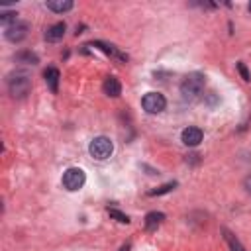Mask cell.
Returning <instances> with one entry per match:
<instances>
[{"label":"cell","mask_w":251,"mask_h":251,"mask_svg":"<svg viewBox=\"0 0 251 251\" xmlns=\"http://www.w3.org/2000/svg\"><path fill=\"white\" fill-rule=\"evenodd\" d=\"M222 233H224V237H226V241H227V245H229V249H231V251H245V247L237 241V237H235L229 229H226V227H224V229H222Z\"/></svg>","instance_id":"5bb4252c"},{"label":"cell","mask_w":251,"mask_h":251,"mask_svg":"<svg viewBox=\"0 0 251 251\" xmlns=\"http://www.w3.org/2000/svg\"><path fill=\"white\" fill-rule=\"evenodd\" d=\"M84 180H86V175H84V171L78 169V167H71V169H67V171L63 173V186H65L67 190H71V192L82 188Z\"/></svg>","instance_id":"277c9868"},{"label":"cell","mask_w":251,"mask_h":251,"mask_svg":"<svg viewBox=\"0 0 251 251\" xmlns=\"http://www.w3.org/2000/svg\"><path fill=\"white\" fill-rule=\"evenodd\" d=\"M6 39L12 41V43H20L22 39H25L27 35V24L25 22H16V24H10L4 31Z\"/></svg>","instance_id":"8992f818"},{"label":"cell","mask_w":251,"mask_h":251,"mask_svg":"<svg viewBox=\"0 0 251 251\" xmlns=\"http://www.w3.org/2000/svg\"><path fill=\"white\" fill-rule=\"evenodd\" d=\"M88 151H90V155H92L94 159L104 161V159H108V157L112 155V151H114V143H112L106 135H98V137H94V139L90 141Z\"/></svg>","instance_id":"3957f363"},{"label":"cell","mask_w":251,"mask_h":251,"mask_svg":"<svg viewBox=\"0 0 251 251\" xmlns=\"http://www.w3.org/2000/svg\"><path fill=\"white\" fill-rule=\"evenodd\" d=\"M65 29H67L65 22H57V24H53L51 27H47V31H45V39H47V41H59V39H63Z\"/></svg>","instance_id":"9c48e42d"},{"label":"cell","mask_w":251,"mask_h":251,"mask_svg":"<svg viewBox=\"0 0 251 251\" xmlns=\"http://www.w3.org/2000/svg\"><path fill=\"white\" fill-rule=\"evenodd\" d=\"M102 88H104V94H108V96H112V98H116V96L122 94V84H120V80H118L116 76H108V78L104 80Z\"/></svg>","instance_id":"30bf717a"},{"label":"cell","mask_w":251,"mask_h":251,"mask_svg":"<svg viewBox=\"0 0 251 251\" xmlns=\"http://www.w3.org/2000/svg\"><path fill=\"white\" fill-rule=\"evenodd\" d=\"M237 71L241 73V78L243 80H251V75H249V71H247V67H245V63H237Z\"/></svg>","instance_id":"d6986e66"},{"label":"cell","mask_w":251,"mask_h":251,"mask_svg":"<svg viewBox=\"0 0 251 251\" xmlns=\"http://www.w3.org/2000/svg\"><path fill=\"white\" fill-rule=\"evenodd\" d=\"M163 220H165V214H163V212H149V214L145 216V229H147V231L157 229Z\"/></svg>","instance_id":"7c38bea8"},{"label":"cell","mask_w":251,"mask_h":251,"mask_svg":"<svg viewBox=\"0 0 251 251\" xmlns=\"http://www.w3.org/2000/svg\"><path fill=\"white\" fill-rule=\"evenodd\" d=\"M120 251H129V243H126V245H122V247H120Z\"/></svg>","instance_id":"44dd1931"},{"label":"cell","mask_w":251,"mask_h":251,"mask_svg":"<svg viewBox=\"0 0 251 251\" xmlns=\"http://www.w3.org/2000/svg\"><path fill=\"white\" fill-rule=\"evenodd\" d=\"M249 12H251V4H249Z\"/></svg>","instance_id":"7402d4cb"},{"label":"cell","mask_w":251,"mask_h":251,"mask_svg":"<svg viewBox=\"0 0 251 251\" xmlns=\"http://www.w3.org/2000/svg\"><path fill=\"white\" fill-rule=\"evenodd\" d=\"M108 214H110V218H114V220H118L120 224H129V218L124 214V212H120V210H116V208H108Z\"/></svg>","instance_id":"e0dca14e"},{"label":"cell","mask_w":251,"mask_h":251,"mask_svg":"<svg viewBox=\"0 0 251 251\" xmlns=\"http://www.w3.org/2000/svg\"><path fill=\"white\" fill-rule=\"evenodd\" d=\"M204 84L206 78L202 73H190L184 76V80L180 82V96L186 102H194L200 98V94L204 92Z\"/></svg>","instance_id":"6da1fadb"},{"label":"cell","mask_w":251,"mask_h":251,"mask_svg":"<svg viewBox=\"0 0 251 251\" xmlns=\"http://www.w3.org/2000/svg\"><path fill=\"white\" fill-rule=\"evenodd\" d=\"M49 10H53V12H59V14H63V12H69L75 4L71 2V0H51V2H47L45 4Z\"/></svg>","instance_id":"4fadbf2b"},{"label":"cell","mask_w":251,"mask_h":251,"mask_svg":"<svg viewBox=\"0 0 251 251\" xmlns=\"http://www.w3.org/2000/svg\"><path fill=\"white\" fill-rule=\"evenodd\" d=\"M16 61L18 63H29V65H37V55L35 53H31V51H22V53H18L16 55Z\"/></svg>","instance_id":"9a60e30c"},{"label":"cell","mask_w":251,"mask_h":251,"mask_svg":"<svg viewBox=\"0 0 251 251\" xmlns=\"http://www.w3.org/2000/svg\"><path fill=\"white\" fill-rule=\"evenodd\" d=\"M175 186H176V182H167V184H163V186H159V188H155V190H149V196H161V194H167V192H171Z\"/></svg>","instance_id":"2e32d148"},{"label":"cell","mask_w":251,"mask_h":251,"mask_svg":"<svg viewBox=\"0 0 251 251\" xmlns=\"http://www.w3.org/2000/svg\"><path fill=\"white\" fill-rule=\"evenodd\" d=\"M43 76H45V82H47L49 90L55 94L57 88H59V71H57L55 67H49V69L43 73Z\"/></svg>","instance_id":"8fae6325"},{"label":"cell","mask_w":251,"mask_h":251,"mask_svg":"<svg viewBox=\"0 0 251 251\" xmlns=\"http://www.w3.org/2000/svg\"><path fill=\"white\" fill-rule=\"evenodd\" d=\"M0 22H2L6 27L10 25V22H12V24H16V22H18V20H16V12H4V14L0 16Z\"/></svg>","instance_id":"ac0fdd59"},{"label":"cell","mask_w":251,"mask_h":251,"mask_svg":"<svg viewBox=\"0 0 251 251\" xmlns=\"http://www.w3.org/2000/svg\"><path fill=\"white\" fill-rule=\"evenodd\" d=\"M243 188H245V190L251 194V175H247V176L243 178Z\"/></svg>","instance_id":"ffe728a7"},{"label":"cell","mask_w":251,"mask_h":251,"mask_svg":"<svg viewBox=\"0 0 251 251\" xmlns=\"http://www.w3.org/2000/svg\"><path fill=\"white\" fill-rule=\"evenodd\" d=\"M141 106H143V110H145L147 114H159V112L165 110L167 100H165V96L159 94V92H147V94L143 96V100H141Z\"/></svg>","instance_id":"5b68a950"},{"label":"cell","mask_w":251,"mask_h":251,"mask_svg":"<svg viewBox=\"0 0 251 251\" xmlns=\"http://www.w3.org/2000/svg\"><path fill=\"white\" fill-rule=\"evenodd\" d=\"M92 45L98 47V49H102L106 55H110V57H114V59H118V61H122V63L127 61V55H126L124 51H120L116 45H110V43H104V41H94Z\"/></svg>","instance_id":"ba28073f"},{"label":"cell","mask_w":251,"mask_h":251,"mask_svg":"<svg viewBox=\"0 0 251 251\" xmlns=\"http://www.w3.org/2000/svg\"><path fill=\"white\" fill-rule=\"evenodd\" d=\"M182 143L188 145V147H196L200 141H202V129L200 127H194V126H188L182 129V135H180Z\"/></svg>","instance_id":"52a82bcc"},{"label":"cell","mask_w":251,"mask_h":251,"mask_svg":"<svg viewBox=\"0 0 251 251\" xmlns=\"http://www.w3.org/2000/svg\"><path fill=\"white\" fill-rule=\"evenodd\" d=\"M29 88H31V78L27 73H14L8 76V90L14 98H24L25 94H29Z\"/></svg>","instance_id":"7a4b0ae2"}]
</instances>
